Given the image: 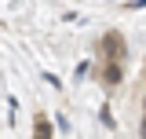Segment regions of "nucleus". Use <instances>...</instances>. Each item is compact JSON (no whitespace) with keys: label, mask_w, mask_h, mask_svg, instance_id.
I'll return each instance as SVG.
<instances>
[{"label":"nucleus","mask_w":146,"mask_h":139,"mask_svg":"<svg viewBox=\"0 0 146 139\" xmlns=\"http://www.w3.org/2000/svg\"><path fill=\"white\" fill-rule=\"evenodd\" d=\"M99 51H102V62H117V66H121V59H124V40L117 33H106L102 44H99Z\"/></svg>","instance_id":"obj_1"},{"label":"nucleus","mask_w":146,"mask_h":139,"mask_svg":"<svg viewBox=\"0 0 146 139\" xmlns=\"http://www.w3.org/2000/svg\"><path fill=\"white\" fill-rule=\"evenodd\" d=\"M99 77H102V84H121L124 70L117 66V62H102V70H99Z\"/></svg>","instance_id":"obj_2"},{"label":"nucleus","mask_w":146,"mask_h":139,"mask_svg":"<svg viewBox=\"0 0 146 139\" xmlns=\"http://www.w3.org/2000/svg\"><path fill=\"white\" fill-rule=\"evenodd\" d=\"M36 139H51V124L44 114H36Z\"/></svg>","instance_id":"obj_3"}]
</instances>
